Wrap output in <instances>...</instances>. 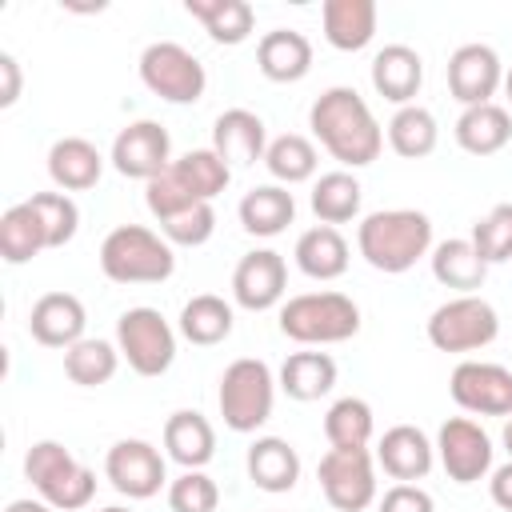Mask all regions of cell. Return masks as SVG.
<instances>
[{"label": "cell", "mask_w": 512, "mask_h": 512, "mask_svg": "<svg viewBox=\"0 0 512 512\" xmlns=\"http://www.w3.org/2000/svg\"><path fill=\"white\" fill-rule=\"evenodd\" d=\"M500 84H504V64H500L496 48H488V44H460L448 56V92L464 108L492 104Z\"/></svg>", "instance_id": "obj_15"}, {"label": "cell", "mask_w": 512, "mask_h": 512, "mask_svg": "<svg viewBox=\"0 0 512 512\" xmlns=\"http://www.w3.org/2000/svg\"><path fill=\"white\" fill-rule=\"evenodd\" d=\"M220 416L232 432H256L268 424L272 404H276V376L264 360L256 356H240L224 368L220 376Z\"/></svg>", "instance_id": "obj_6"}, {"label": "cell", "mask_w": 512, "mask_h": 512, "mask_svg": "<svg viewBox=\"0 0 512 512\" xmlns=\"http://www.w3.org/2000/svg\"><path fill=\"white\" fill-rule=\"evenodd\" d=\"M236 216H240L244 232H252V236H280L296 220V200L284 184H260V188L244 192Z\"/></svg>", "instance_id": "obj_28"}, {"label": "cell", "mask_w": 512, "mask_h": 512, "mask_svg": "<svg viewBox=\"0 0 512 512\" xmlns=\"http://www.w3.org/2000/svg\"><path fill=\"white\" fill-rule=\"evenodd\" d=\"M436 456L456 484H476L492 472V440L468 416H448L436 432Z\"/></svg>", "instance_id": "obj_12"}, {"label": "cell", "mask_w": 512, "mask_h": 512, "mask_svg": "<svg viewBox=\"0 0 512 512\" xmlns=\"http://www.w3.org/2000/svg\"><path fill=\"white\" fill-rule=\"evenodd\" d=\"M144 204H148V212L164 224V220H172V216H180L184 208H192V204H200L188 188H184V180L172 172V164L160 172V176H152L148 184H144Z\"/></svg>", "instance_id": "obj_43"}, {"label": "cell", "mask_w": 512, "mask_h": 512, "mask_svg": "<svg viewBox=\"0 0 512 512\" xmlns=\"http://www.w3.org/2000/svg\"><path fill=\"white\" fill-rule=\"evenodd\" d=\"M504 448H508V456H512V420L504 424Z\"/></svg>", "instance_id": "obj_49"}, {"label": "cell", "mask_w": 512, "mask_h": 512, "mask_svg": "<svg viewBox=\"0 0 512 512\" xmlns=\"http://www.w3.org/2000/svg\"><path fill=\"white\" fill-rule=\"evenodd\" d=\"M24 476L56 512H80L96 496V472L84 468L60 440H36L24 456Z\"/></svg>", "instance_id": "obj_5"}, {"label": "cell", "mask_w": 512, "mask_h": 512, "mask_svg": "<svg viewBox=\"0 0 512 512\" xmlns=\"http://www.w3.org/2000/svg\"><path fill=\"white\" fill-rule=\"evenodd\" d=\"M116 348L136 376H164L176 360V332L160 308H128L116 320Z\"/></svg>", "instance_id": "obj_8"}, {"label": "cell", "mask_w": 512, "mask_h": 512, "mask_svg": "<svg viewBox=\"0 0 512 512\" xmlns=\"http://www.w3.org/2000/svg\"><path fill=\"white\" fill-rule=\"evenodd\" d=\"M172 172L184 180V188H188L200 204H212V200L228 188V180H232V168H228L212 148H192V152H184L180 160H172Z\"/></svg>", "instance_id": "obj_39"}, {"label": "cell", "mask_w": 512, "mask_h": 512, "mask_svg": "<svg viewBox=\"0 0 512 512\" xmlns=\"http://www.w3.org/2000/svg\"><path fill=\"white\" fill-rule=\"evenodd\" d=\"M428 260H432V276H436L444 288H456L460 296H472V292L484 284V276H488V264L480 260L476 244L464 240V236L440 240V244L428 252Z\"/></svg>", "instance_id": "obj_27"}, {"label": "cell", "mask_w": 512, "mask_h": 512, "mask_svg": "<svg viewBox=\"0 0 512 512\" xmlns=\"http://www.w3.org/2000/svg\"><path fill=\"white\" fill-rule=\"evenodd\" d=\"M376 464L396 480V484H416L432 472L436 464V444L416 428V424H396L380 436L376 444Z\"/></svg>", "instance_id": "obj_17"}, {"label": "cell", "mask_w": 512, "mask_h": 512, "mask_svg": "<svg viewBox=\"0 0 512 512\" xmlns=\"http://www.w3.org/2000/svg\"><path fill=\"white\" fill-rule=\"evenodd\" d=\"M244 468H248V480L260 488V492H292L296 480H300V456L288 440L280 436H256L248 456H244Z\"/></svg>", "instance_id": "obj_23"}, {"label": "cell", "mask_w": 512, "mask_h": 512, "mask_svg": "<svg viewBox=\"0 0 512 512\" xmlns=\"http://www.w3.org/2000/svg\"><path fill=\"white\" fill-rule=\"evenodd\" d=\"M116 368H120V348L116 344H108V340H80V344H72L68 352H64V376L72 380V384H80V388H100V384H108L112 376H116Z\"/></svg>", "instance_id": "obj_37"}, {"label": "cell", "mask_w": 512, "mask_h": 512, "mask_svg": "<svg viewBox=\"0 0 512 512\" xmlns=\"http://www.w3.org/2000/svg\"><path fill=\"white\" fill-rule=\"evenodd\" d=\"M140 80L152 96L168 104H196L208 88L204 64L176 40H156L140 52Z\"/></svg>", "instance_id": "obj_9"}, {"label": "cell", "mask_w": 512, "mask_h": 512, "mask_svg": "<svg viewBox=\"0 0 512 512\" xmlns=\"http://www.w3.org/2000/svg\"><path fill=\"white\" fill-rule=\"evenodd\" d=\"M452 400L472 416H512V368L488 360H460L448 380Z\"/></svg>", "instance_id": "obj_11"}, {"label": "cell", "mask_w": 512, "mask_h": 512, "mask_svg": "<svg viewBox=\"0 0 512 512\" xmlns=\"http://www.w3.org/2000/svg\"><path fill=\"white\" fill-rule=\"evenodd\" d=\"M220 488L204 468H188L168 484V508L172 512H216Z\"/></svg>", "instance_id": "obj_42"}, {"label": "cell", "mask_w": 512, "mask_h": 512, "mask_svg": "<svg viewBox=\"0 0 512 512\" xmlns=\"http://www.w3.org/2000/svg\"><path fill=\"white\" fill-rule=\"evenodd\" d=\"M504 92H508V100H512V68L504 72Z\"/></svg>", "instance_id": "obj_50"}, {"label": "cell", "mask_w": 512, "mask_h": 512, "mask_svg": "<svg viewBox=\"0 0 512 512\" xmlns=\"http://www.w3.org/2000/svg\"><path fill=\"white\" fill-rule=\"evenodd\" d=\"M292 400L308 404L320 400L336 388V360L328 352H292L280 364V380H276Z\"/></svg>", "instance_id": "obj_30"}, {"label": "cell", "mask_w": 512, "mask_h": 512, "mask_svg": "<svg viewBox=\"0 0 512 512\" xmlns=\"http://www.w3.org/2000/svg\"><path fill=\"white\" fill-rule=\"evenodd\" d=\"M316 144L300 132H284L276 140H268V152H264V168L272 172L276 184H304L316 176Z\"/></svg>", "instance_id": "obj_35"}, {"label": "cell", "mask_w": 512, "mask_h": 512, "mask_svg": "<svg viewBox=\"0 0 512 512\" xmlns=\"http://www.w3.org/2000/svg\"><path fill=\"white\" fill-rule=\"evenodd\" d=\"M316 476L336 512H364L376 500V456L368 448H328Z\"/></svg>", "instance_id": "obj_10"}, {"label": "cell", "mask_w": 512, "mask_h": 512, "mask_svg": "<svg viewBox=\"0 0 512 512\" xmlns=\"http://www.w3.org/2000/svg\"><path fill=\"white\" fill-rule=\"evenodd\" d=\"M112 168L128 180H152L172 164V140L164 132V124L156 120H132L128 128L116 132L112 140Z\"/></svg>", "instance_id": "obj_14"}, {"label": "cell", "mask_w": 512, "mask_h": 512, "mask_svg": "<svg viewBox=\"0 0 512 512\" xmlns=\"http://www.w3.org/2000/svg\"><path fill=\"white\" fill-rule=\"evenodd\" d=\"M376 4L372 0H324V40L340 52H360L376 36Z\"/></svg>", "instance_id": "obj_25"}, {"label": "cell", "mask_w": 512, "mask_h": 512, "mask_svg": "<svg viewBox=\"0 0 512 512\" xmlns=\"http://www.w3.org/2000/svg\"><path fill=\"white\" fill-rule=\"evenodd\" d=\"M104 476L128 500H152L168 480L164 456L148 440H116L104 456Z\"/></svg>", "instance_id": "obj_13"}, {"label": "cell", "mask_w": 512, "mask_h": 512, "mask_svg": "<svg viewBox=\"0 0 512 512\" xmlns=\"http://www.w3.org/2000/svg\"><path fill=\"white\" fill-rule=\"evenodd\" d=\"M292 260L312 280H336V276L348 272V240L340 236V228L316 224V228L300 232V240L292 248Z\"/></svg>", "instance_id": "obj_26"}, {"label": "cell", "mask_w": 512, "mask_h": 512, "mask_svg": "<svg viewBox=\"0 0 512 512\" xmlns=\"http://www.w3.org/2000/svg\"><path fill=\"white\" fill-rule=\"evenodd\" d=\"M280 332L296 344H344L360 332V308L344 292H300L280 304Z\"/></svg>", "instance_id": "obj_4"}, {"label": "cell", "mask_w": 512, "mask_h": 512, "mask_svg": "<svg viewBox=\"0 0 512 512\" xmlns=\"http://www.w3.org/2000/svg\"><path fill=\"white\" fill-rule=\"evenodd\" d=\"M308 128L320 140V148L340 160L344 168H364L380 156L384 132L368 108V100L356 88H324L308 108Z\"/></svg>", "instance_id": "obj_1"}, {"label": "cell", "mask_w": 512, "mask_h": 512, "mask_svg": "<svg viewBox=\"0 0 512 512\" xmlns=\"http://www.w3.org/2000/svg\"><path fill=\"white\" fill-rule=\"evenodd\" d=\"M4 512H56V508L44 504V500H12Z\"/></svg>", "instance_id": "obj_48"}, {"label": "cell", "mask_w": 512, "mask_h": 512, "mask_svg": "<svg viewBox=\"0 0 512 512\" xmlns=\"http://www.w3.org/2000/svg\"><path fill=\"white\" fill-rule=\"evenodd\" d=\"M212 152L228 168H244V164L264 160V152H268V128H264V120L256 112H248V108L220 112L216 124H212Z\"/></svg>", "instance_id": "obj_18"}, {"label": "cell", "mask_w": 512, "mask_h": 512, "mask_svg": "<svg viewBox=\"0 0 512 512\" xmlns=\"http://www.w3.org/2000/svg\"><path fill=\"white\" fill-rule=\"evenodd\" d=\"M160 232H164V240H168V244L200 248V244H204V240H212V232H216V208H212V204H192V208H184L180 216L164 220V224H160Z\"/></svg>", "instance_id": "obj_44"}, {"label": "cell", "mask_w": 512, "mask_h": 512, "mask_svg": "<svg viewBox=\"0 0 512 512\" xmlns=\"http://www.w3.org/2000/svg\"><path fill=\"white\" fill-rule=\"evenodd\" d=\"M84 304L72 296V292H44L36 304H32V316H28V332L36 344L44 348H72L84 340Z\"/></svg>", "instance_id": "obj_19"}, {"label": "cell", "mask_w": 512, "mask_h": 512, "mask_svg": "<svg viewBox=\"0 0 512 512\" xmlns=\"http://www.w3.org/2000/svg\"><path fill=\"white\" fill-rule=\"evenodd\" d=\"M164 452L168 460H176L184 472L188 468H204L216 456V428L208 424V416L180 408L164 420Z\"/></svg>", "instance_id": "obj_24"}, {"label": "cell", "mask_w": 512, "mask_h": 512, "mask_svg": "<svg viewBox=\"0 0 512 512\" xmlns=\"http://www.w3.org/2000/svg\"><path fill=\"white\" fill-rule=\"evenodd\" d=\"M376 508H380V512H436L432 496H428L420 484H392V488L380 496Z\"/></svg>", "instance_id": "obj_45"}, {"label": "cell", "mask_w": 512, "mask_h": 512, "mask_svg": "<svg viewBox=\"0 0 512 512\" xmlns=\"http://www.w3.org/2000/svg\"><path fill=\"white\" fill-rule=\"evenodd\" d=\"M372 428H376L372 404L360 400V396H340L324 412V436H328L332 448H368Z\"/></svg>", "instance_id": "obj_38"}, {"label": "cell", "mask_w": 512, "mask_h": 512, "mask_svg": "<svg viewBox=\"0 0 512 512\" xmlns=\"http://www.w3.org/2000/svg\"><path fill=\"white\" fill-rule=\"evenodd\" d=\"M100 272L112 284H160L176 272V256L160 232L144 224H120L100 244Z\"/></svg>", "instance_id": "obj_3"}, {"label": "cell", "mask_w": 512, "mask_h": 512, "mask_svg": "<svg viewBox=\"0 0 512 512\" xmlns=\"http://www.w3.org/2000/svg\"><path fill=\"white\" fill-rule=\"evenodd\" d=\"M488 476H492V480H488L492 504H496V508H504V512H512V460H508V464H500V468H492Z\"/></svg>", "instance_id": "obj_47"}, {"label": "cell", "mask_w": 512, "mask_h": 512, "mask_svg": "<svg viewBox=\"0 0 512 512\" xmlns=\"http://www.w3.org/2000/svg\"><path fill=\"white\" fill-rule=\"evenodd\" d=\"M232 324H236L232 304L224 296H216V292H200V296H192L180 308V336L192 340V344H200V348H212V344L228 340L232 336Z\"/></svg>", "instance_id": "obj_31"}, {"label": "cell", "mask_w": 512, "mask_h": 512, "mask_svg": "<svg viewBox=\"0 0 512 512\" xmlns=\"http://www.w3.org/2000/svg\"><path fill=\"white\" fill-rule=\"evenodd\" d=\"M100 512H128V508H120V504H108V508H100Z\"/></svg>", "instance_id": "obj_51"}, {"label": "cell", "mask_w": 512, "mask_h": 512, "mask_svg": "<svg viewBox=\"0 0 512 512\" xmlns=\"http://www.w3.org/2000/svg\"><path fill=\"white\" fill-rule=\"evenodd\" d=\"M480 252V260L492 268V264H504L512 260V204H496L488 208V216H480L472 224V236H468Z\"/></svg>", "instance_id": "obj_41"}, {"label": "cell", "mask_w": 512, "mask_h": 512, "mask_svg": "<svg viewBox=\"0 0 512 512\" xmlns=\"http://www.w3.org/2000/svg\"><path fill=\"white\" fill-rule=\"evenodd\" d=\"M20 100V64L12 52H0V108H12Z\"/></svg>", "instance_id": "obj_46"}, {"label": "cell", "mask_w": 512, "mask_h": 512, "mask_svg": "<svg viewBox=\"0 0 512 512\" xmlns=\"http://www.w3.org/2000/svg\"><path fill=\"white\" fill-rule=\"evenodd\" d=\"M508 140H512V116L500 104L464 108L456 120V144L472 156H496Z\"/></svg>", "instance_id": "obj_29"}, {"label": "cell", "mask_w": 512, "mask_h": 512, "mask_svg": "<svg viewBox=\"0 0 512 512\" xmlns=\"http://www.w3.org/2000/svg\"><path fill=\"white\" fill-rule=\"evenodd\" d=\"M28 204H32V212H36L40 228H44L48 248H64V244L76 236V228H80V208H76V200H72L68 192H32Z\"/></svg>", "instance_id": "obj_40"}, {"label": "cell", "mask_w": 512, "mask_h": 512, "mask_svg": "<svg viewBox=\"0 0 512 512\" xmlns=\"http://www.w3.org/2000/svg\"><path fill=\"white\" fill-rule=\"evenodd\" d=\"M360 196H364L360 180L352 172L336 168V172H324L312 184V212H316L320 224L336 228V224H348V220L360 216Z\"/></svg>", "instance_id": "obj_33"}, {"label": "cell", "mask_w": 512, "mask_h": 512, "mask_svg": "<svg viewBox=\"0 0 512 512\" xmlns=\"http://www.w3.org/2000/svg\"><path fill=\"white\" fill-rule=\"evenodd\" d=\"M420 84H424V60H420L416 48H408V44H384L372 56V88L388 104H396V108L416 104Z\"/></svg>", "instance_id": "obj_20"}, {"label": "cell", "mask_w": 512, "mask_h": 512, "mask_svg": "<svg viewBox=\"0 0 512 512\" xmlns=\"http://www.w3.org/2000/svg\"><path fill=\"white\" fill-rule=\"evenodd\" d=\"M436 140H440V128H436V116L420 104H404L392 112L388 120V144L396 156L404 160H420V156H432L436 152Z\"/></svg>", "instance_id": "obj_34"}, {"label": "cell", "mask_w": 512, "mask_h": 512, "mask_svg": "<svg viewBox=\"0 0 512 512\" xmlns=\"http://www.w3.org/2000/svg\"><path fill=\"white\" fill-rule=\"evenodd\" d=\"M184 8L216 44H244L256 28V12L248 0H184Z\"/></svg>", "instance_id": "obj_32"}, {"label": "cell", "mask_w": 512, "mask_h": 512, "mask_svg": "<svg viewBox=\"0 0 512 512\" xmlns=\"http://www.w3.org/2000/svg\"><path fill=\"white\" fill-rule=\"evenodd\" d=\"M44 248H48V240H44V228H40L32 204H28V200H24V204H12V208L0 216V256H4L8 264H28V260H36Z\"/></svg>", "instance_id": "obj_36"}, {"label": "cell", "mask_w": 512, "mask_h": 512, "mask_svg": "<svg viewBox=\"0 0 512 512\" xmlns=\"http://www.w3.org/2000/svg\"><path fill=\"white\" fill-rule=\"evenodd\" d=\"M288 288V264L280 252L272 248H256L248 256H240L236 272H232V300L248 312H268L284 300Z\"/></svg>", "instance_id": "obj_16"}, {"label": "cell", "mask_w": 512, "mask_h": 512, "mask_svg": "<svg viewBox=\"0 0 512 512\" xmlns=\"http://www.w3.org/2000/svg\"><path fill=\"white\" fill-rule=\"evenodd\" d=\"M500 336V316L484 296H452L428 316V344L436 352H476Z\"/></svg>", "instance_id": "obj_7"}, {"label": "cell", "mask_w": 512, "mask_h": 512, "mask_svg": "<svg viewBox=\"0 0 512 512\" xmlns=\"http://www.w3.org/2000/svg\"><path fill=\"white\" fill-rule=\"evenodd\" d=\"M256 68L272 84H296L312 72V40L296 28H272L256 44Z\"/></svg>", "instance_id": "obj_21"}, {"label": "cell", "mask_w": 512, "mask_h": 512, "mask_svg": "<svg viewBox=\"0 0 512 512\" xmlns=\"http://www.w3.org/2000/svg\"><path fill=\"white\" fill-rule=\"evenodd\" d=\"M104 172V156L84 136H60L48 148V176L60 192H88Z\"/></svg>", "instance_id": "obj_22"}, {"label": "cell", "mask_w": 512, "mask_h": 512, "mask_svg": "<svg viewBox=\"0 0 512 512\" xmlns=\"http://www.w3.org/2000/svg\"><path fill=\"white\" fill-rule=\"evenodd\" d=\"M356 248L376 272L400 276L432 252V220L416 208L368 212L356 228Z\"/></svg>", "instance_id": "obj_2"}]
</instances>
